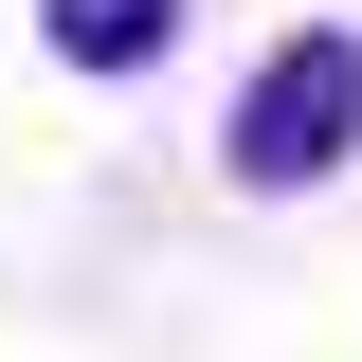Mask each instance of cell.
Instances as JSON below:
<instances>
[{
  "label": "cell",
  "instance_id": "1",
  "mask_svg": "<svg viewBox=\"0 0 362 362\" xmlns=\"http://www.w3.org/2000/svg\"><path fill=\"white\" fill-rule=\"evenodd\" d=\"M218 163L254 181V199H308V181H344V163H362V37H344V18H290V37L235 73Z\"/></svg>",
  "mask_w": 362,
  "mask_h": 362
},
{
  "label": "cell",
  "instance_id": "2",
  "mask_svg": "<svg viewBox=\"0 0 362 362\" xmlns=\"http://www.w3.org/2000/svg\"><path fill=\"white\" fill-rule=\"evenodd\" d=\"M181 18H199V0H37L54 73H163V54H181Z\"/></svg>",
  "mask_w": 362,
  "mask_h": 362
}]
</instances>
